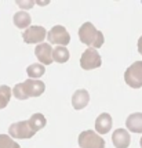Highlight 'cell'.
Wrapping results in <instances>:
<instances>
[{
  "mask_svg": "<svg viewBox=\"0 0 142 148\" xmlns=\"http://www.w3.org/2000/svg\"><path fill=\"white\" fill-rule=\"evenodd\" d=\"M46 90V84L37 79H28L14 86L13 94L18 100H26L29 97H39Z\"/></svg>",
  "mask_w": 142,
  "mask_h": 148,
  "instance_id": "6da1fadb",
  "label": "cell"
},
{
  "mask_svg": "<svg viewBox=\"0 0 142 148\" xmlns=\"http://www.w3.org/2000/svg\"><path fill=\"white\" fill-rule=\"evenodd\" d=\"M79 38L82 40V43L90 46V49H99L103 45L105 39L103 33L101 31H97V28L92 25L91 22H84L79 29Z\"/></svg>",
  "mask_w": 142,
  "mask_h": 148,
  "instance_id": "7a4b0ae2",
  "label": "cell"
},
{
  "mask_svg": "<svg viewBox=\"0 0 142 148\" xmlns=\"http://www.w3.org/2000/svg\"><path fill=\"white\" fill-rule=\"evenodd\" d=\"M8 134L11 138H20V140H26V138H32L36 134V132L32 129L29 121H21L15 122L8 127Z\"/></svg>",
  "mask_w": 142,
  "mask_h": 148,
  "instance_id": "3957f363",
  "label": "cell"
},
{
  "mask_svg": "<svg viewBox=\"0 0 142 148\" xmlns=\"http://www.w3.org/2000/svg\"><path fill=\"white\" fill-rule=\"evenodd\" d=\"M124 80L132 89L142 87V61H135L124 72Z\"/></svg>",
  "mask_w": 142,
  "mask_h": 148,
  "instance_id": "277c9868",
  "label": "cell"
},
{
  "mask_svg": "<svg viewBox=\"0 0 142 148\" xmlns=\"http://www.w3.org/2000/svg\"><path fill=\"white\" fill-rule=\"evenodd\" d=\"M80 148H105V140L94 130H84L79 136Z\"/></svg>",
  "mask_w": 142,
  "mask_h": 148,
  "instance_id": "5b68a950",
  "label": "cell"
},
{
  "mask_svg": "<svg viewBox=\"0 0 142 148\" xmlns=\"http://www.w3.org/2000/svg\"><path fill=\"white\" fill-rule=\"evenodd\" d=\"M101 64H102L101 56H99L98 50H95V49H87V50L82 54L80 66L83 68L84 71H91V69L99 68Z\"/></svg>",
  "mask_w": 142,
  "mask_h": 148,
  "instance_id": "8992f818",
  "label": "cell"
},
{
  "mask_svg": "<svg viewBox=\"0 0 142 148\" xmlns=\"http://www.w3.org/2000/svg\"><path fill=\"white\" fill-rule=\"evenodd\" d=\"M47 39L52 45H58L65 47L71 42V35L62 25H55L54 28H51L50 32L47 33Z\"/></svg>",
  "mask_w": 142,
  "mask_h": 148,
  "instance_id": "52a82bcc",
  "label": "cell"
},
{
  "mask_svg": "<svg viewBox=\"0 0 142 148\" xmlns=\"http://www.w3.org/2000/svg\"><path fill=\"white\" fill-rule=\"evenodd\" d=\"M47 36V32L43 26H39V25H35V26H29L26 28L24 33H22V39L24 42L28 43V45H33V43H43V40L46 39Z\"/></svg>",
  "mask_w": 142,
  "mask_h": 148,
  "instance_id": "ba28073f",
  "label": "cell"
},
{
  "mask_svg": "<svg viewBox=\"0 0 142 148\" xmlns=\"http://www.w3.org/2000/svg\"><path fill=\"white\" fill-rule=\"evenodd\" d=\"M35 54L41 65H50L52 62V49L48 43H40L35 49Z\"/></svg>",
  "mask_w": 142,
  "mask_h": 148,
  "instance_id": "9c48e42d",
  "label": "cell"
},
{
  "mask_svg": "<svg viewBox=\"0 0 142 148\" xmlns=\"http://www.w3.org/2000/svg\"><path fill=\"white\" fill-rule=\"evenodd\" d=\"M112 141H113V145L116 148H128L130 143H131V137H130V133L126 129H117L113 132Z\"/></svg>",
  "mask_w": 142,
  "mask_h": 148,
  "instance_id": "30bf717a",
  "label": "cell"
},
{
  "mask_svg": "<svg viewBox=\"0 0 142 148\" xmlns=\"http://www.w3.org/2000/svg\"><path fill=\"white\" fill-rule=\"evenodd\" d=\"M88 101H90V94H88V91L86 89H79L72 96V105H73L75 110H83V108H86Z\"/></svg>",
  "mask_w": 142,
  "mask_h": 148,
  "instance_id": "8fae6325",
  "label": "cell"
},
{
  "mask_svg": "<svg viewBox=\"0 0 142 148\" xmlns=\"http://www.w3.org/2000/svg\"><path fill=\"white\" fill-rule=\"evenodd\" d=\"M112 125H113V121H112V116L108 114V112H103L97 118L95 121V129H97L98 134H106L110 129H112Z\"/></svg>",
  "mask_w": 142,
  "mask_h": 148,
  "instance_id": "7c38bea8",
  "label": "cell"
},
{
  "mask_svg": "<svg viewBox=\"0 0 142 148\" xmlns=\"http://www.w3.org/2000/svg\"><path fill=\"white\" fill-rule=\"evenodd\" d=\"M126 127L132 133H142V114L135 112L131 114L126 121Z\"/></svg>",
  "mask_w": 142,
  "mask_h": 148,
  "instance_id": "4fadbf2b",
  "label": "cell"
},
{
  "mask_svg": "<svg viewBox=\"0 0 142 148\" xmlns=\"http://www.w3.org/2000/svg\"><path fill=\"white\" fill-rule=\"evenodd\" d=\"M69 57H71V54H69V50H68L66 47L57 46V47L52 49V60H54L55 62L64 64V62H66V61L69 60Z\"/></svg>",
  "mask_w": 142,
  "mask_h": 148,
  "instance_id": "5bb4252c",
  "label": "cell"
},
{
  "mask_svg": "<svg viewBox=\"0 0 142 148\" xmlns=\"http://www.w3.org/2000/svg\"><path fill=\"white\" fill-rule=\"evenodd\" d=\"M14 25L17 28H29L31 26V15L25 11H18L17 14H14Z\"/></svg>",
  "mask_w": 142,
  "mask_h": 148,
  "instance_id": "9a60e30c",
  "label": "cell"
},
{
  "mask_svg": "<svg viewBox=\"0 0 142 148\" xmlns=\"http://www.w3.org/2000/svg\"><path fill=\"white\" fill-rule=\"evenodd\" d=\"M29 123H31V126H32V129L37 133L39 130H41L46 125H47V121H46V116L43 114H33L31 116V119H28Z\"/></svg>",
  "mask_w": 142,
  "mask_h": 148,
  "instance_id": "2e32d148",
  "label": "cell"
},
{
  "mask_svg": "<svg viewBox=\"0 0 142 148\" xmlns=\"http://www.w3.org/2000/svg\"><path fill=\"white\" fill-rule=\"evenodd\" d=\"M44 65L41 64H32L26 68V73H28L29 79H39L44 75Z\"/></svg>",
  "mask_w": 142,
  "mask_h": 148,
  "instance_id": "e0dca14e",
  "label": "cell"
},
{
  "mask_svg": "<svg viewBox=\"0 0 142 148\" xmlns=\"http://www.w3.org/2000/svg\"><path fill=\"white\" fill-rule=\"evenodd\" d=\"M11 94H13V91H11V89L8 86H6V84L0 86V110L6 108L7 105H8Z\"/></svg>",
  "mask_w": 142,
  "mask_h": 148,
  "instance_id": "ac0fdd59",
  "label": "cell"
},
{
  "mask_svg": "<svg viewBox=\"0 0 142 148\" xmlns=\"http://www.w3.org/2000/svg\"><path fill=\"white\" fill-rule=\"evenodd\" d=\"M0 148H21L20 144L14 141L8 134H0Z\"/></svg>",
  "mask_w": 142,
  "mask_h": 148,
  "instance_id": "d6986e66",
  "label": "cell"
},
{
  "mask_svg": "<svg viewBox=\"0 0 142 148\" xmlns=\"http://www.w3.org/2000/svg\"><path fill=\"white\" fill-rule=\"evenodd\" d=\"M18 4H20V7H22V8H31V7H33V1H28V3H22V1H17Z\"/></svg>",
  "mask_w": 142,
  "mask_h": 148,
  "instance_id": "ffe728a7",
  "label": "cell"
},
{
  "mask_svg": "<svg viewBox=\"0 0 142 148\" xmlns=\"http://www.w3.org/2000/svg\"><path fill=\"white\" fill-rule=\"evenodd\" d=\"M138 51L142 56V35H141V38L138 39Z\"/></svg>",
  "mask_w": 142,
  "mask_h": 148,
  "instance_id": "44dd1931",
  "label": "cell"
},
{
  "mask_svg": "<svg viewBox=\"0 0 142 148\" xmlns=\"http://www.w3.org/2000/svg\"><path fill=\"white\" fill-rule=\"evenodd\" d=\"M139 145H141V148H142V137H141V140H139Z\"/></svg>",
  "mask_w": 142,
  "mask_h": 148,
  "instance_id": "7402d4cb",
  "label": "cell"
}]
</instances>
